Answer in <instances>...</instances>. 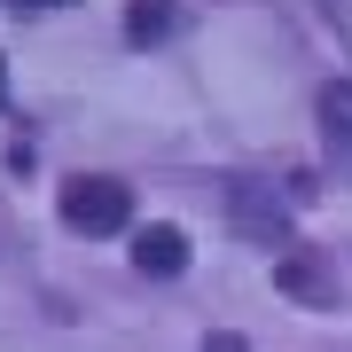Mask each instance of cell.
Wrapping results in <instances>:
<instances>
[{
  "label": "cell",
  "instance_id": "1",
  "mask_svg": "<svg viewBox=\"0 0 352 352\" xmlns=\"http://www.w3.org/2000/svg\"><path fill=\"white\" fill-rule=\"evenodd\" d=\"M55 212H63L71 235H118V227L133 219V196H126V180H110V173H78V180H63Z\"/></svg>",
  "mask_w": 352,
  "mask_h": 352
},
{
  "label": "cell",
  "instance_id": "2",
  "mask_svg": "<svg viewBox=\"0 0 352 352\" xmlns=\"http://www.w3.org/2000/svg\"><path fill=\"white\" fill-rule=\"evenodd\" d=\"M227 219H235V235H251L258 251H282L289 243V196H274L266 180H227Z\"/></svg>",
  "mask_w": 352,
  "mask_h": 352
},
{
  "label": "cell",
  "instance_id": "3",
  "mask_svg": "<svg viewBox=\"0 0 352 352\" xmlns=\"http://www.w3.org/2000/svg\"><path fill=\"white\" fill-rule=\"evenodd\" d=\"M274 289L282 298H298V305H314V314H337V266H321L314 251H282L274 258Z\"/></svg>",
  "mask_w": 352,
  "mask_h": 352
},
{
  "label": "cell",
  "instance_id": "4",
  "mask_svg": "<svg viewBox=\"0 0 352 352\" xmlns=\"http://www.w3.org/2000/svg\"><path fill=\"white\" fill-rule=\"evenodd\" d=\"M321 149L337 164V180H352V78L321 87Z\"/></svg>",
  "mask_w": 352,
  "mask_h": 352
},
{
  "label": "cell",
  "instance_id": "5",
  "mask_svg": "<svg viewBox=\"0 0 352 352\" xmlns=\"http://www.w3.org/2000/svg\"><path fill=\"white\" fill-rule=\"evenodd\" d=\"M133 266L141 274H180V266H188V235H180V227H141L133 235Z\"/></svg>",
  "mask_w": 352,
  "mask_h": 352
},
{
  "label": "cell",
  "instance_id": "6",
  "mask_svg": "<svg viewBox=\"0 0 352 352\" xmlns=\"http://www.w3.org/2000/svg\"><path fill=\"white\" fill-rule=\"evenodd\" d=\"M173 32V0H133L126 8V39H164Z\"/></svg>",
  "mask_w": 352,
  "mask_h": 352
},
{
  "label": "cell",
  "instance_id": "7",
  "mask_svg": "<svg viewBox=\"0 0 352 352\" xmlns=\"http://www.w3.org/2000/svg\"><path fill=\"white\" fill-rule=\"evenodd\" d=\"M204 352H243V337H204Z\"/></svg>",
  "mask_w": 352,
  "mask_h": 352
},
{
  "label": "cell",
  "instance_id": "8",
  "mask_svg": "<svg viewBox=\"0 0 352 352\" xmlns=\"http://www.w3.org/2000/svg\"><path fill=\"white\" fill-rule=\"evenodd\" d=\"M16 8H71V0H16Z\"/></svg>",
  "mask_w": 352,
  "mask_h": 352
},
{
  "label": "cell",
  "instance_id": "9",
  "mask_svg": "<svg viewBox=\"0 0 352 352\" xmlns=\"http://www.w3.org/2000/svg\"><path fill=\"white\" fill-rule=\"evenodd\" d=\"M0 94H8V71H0Z\"/></svg>",
  "mask_w": 352,
  "mask_h": 352
}]
</instances>
